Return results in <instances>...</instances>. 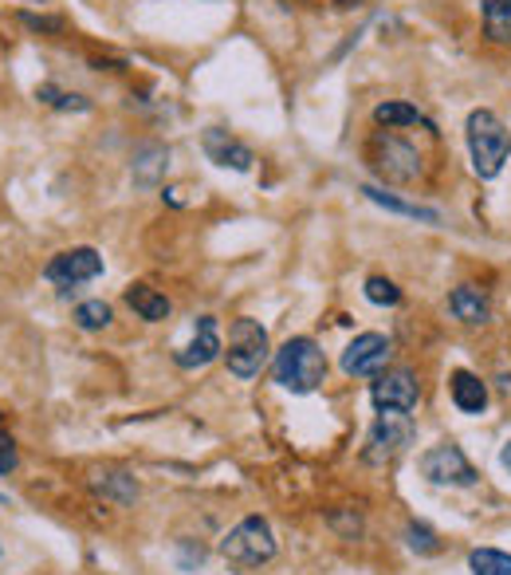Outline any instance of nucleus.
Listing matches in <instances>:
<instances>
[{
	"instance_id": "obj_1",
	"label": "nucleus",
	"mask_w": 511,
	"mask_h": 575,
	"mask_svg": "<svg viewBox=\"0 0 511 575\" xmlns=\"http://www.w3.org/2000/svg\"><path fill=\"white\" fill-rule=\"evenodd\" d=\"M464 138H469L476 178H484V182L500 178L503 162L511 158V131L500 123V114L488 111V107H476L469 114V123H464Z\"/></svg>"
},
{
	"instance_id": "obj_2",
	"label": "nucleus",
	"mask_w": 511,
	"mask_h": 575,
	"mask_svg": "<svg viewBox=\"0 0 511 575\" xmlns=\"http://www.w3.org/2000/svg\"><path fill=\"white\" fill-rule=\"evenodd\" d=\"M272 379L291 394L319 391L323 379H327V355H323V347H319L315 340L296 335V340H287L284 347L276 351V359H272Z\"/></svg>"
},
{
	"instance_id": "obj_3",
	"label": "nucleus",
	"mask_w": 511,
	"mask_h": 575,
	"mask_svg": "<svg viewBox=\"0 0 511 575\" xmlns=\"http://www.w3.org/2000/svg\"><path fill=\"white\" fill-rule=\"evenodd\" d=\"M221 555L228 564L240 567V572H252V567H264L272 555H276V533L264 516H245L233 533L221 540Z\"/></svg>"
},
{
	"instance_id": "obj_4",
	"label": "nucleus",
	"mask_w": 511,
	"mask_h": 575,
	"mask_svg": "<svg viewBox=\"0 0 511 575\" xmlns=\"http://www.w3.org/2000/svg\"><path fill=\"white\" fill-rule=\"evenodd\" d=\"M267 331L260 328V319H233V331H228V370H233L236 379H256L267 363Z\"/></svg>"
},
{
	"instance_id": "obj_5",
	"label": "nucleus",
	"mask_w": 511,
	"mask_h": 575,
	"mask_svg": "<svg viewBox=\"0 0 511 575\" xmlns=\"http://www.w3.org/2000/svg\"><path fill=\"white\" fill-rule=\"evenodd\" d=\"M366 158L374 166V174H382L386 182L409 185L421 178V155L398 134H374L366 146Z\"/></svg>"
},
{
	"instance_id": "obj_6",
	"label": "nucleus",
	"mask_w": 511,
	"mask_h": 575,
	"mask_svg": "<svg viewBox=\"0 0 511 575\" xmlns=\"http://www.w3.org/2000/svg\"><path fill=\"white\" fill-rule=\"evenodd\" d=\"M413 418L409 414H378V421L370 426L366 445H362V462L366 465H389L398 462L401 453L413 445Z\"/></svg>"
},
{
	"instance_id": "obj_7",
	"label": "nucleus",
	"mask_w": 511,
	"mask_h": 575,
	"mask_svg": "<svg viewBox=\"0 0 511 575\" xmlns=\"http://www.w3.org/2000/svg\"><path fill=\"white\" fill-rule=\"evenodd\" d=\"M421 473H425V481L452 485V489H469V485H476V477H481V473L472 469L469 457H464V450L452 442H440V445H433L429 453H421Z\"/></svg>"
},
{
	"instance_id": "obj_8",
	"label": "nucleus",
	"mask_w": 511,
	"mask_h": 575,
	"mask_svg": "<svg viewBox=\"0 0 511 575\" xmlns=\"http://www.w3.org/2000/svg\"><path fill=\"white\" fill-rule=\"evenodd\" d=\"M370 402L378 406V414H413L421 402V387H417V375L406 367L398 370H382L374 387H370Z\"/></svg>"
},
{
	"instance_id": "obj_9",
	"label": "nucleus",
	"mask_w": 511,
	"mask_h": 575,
	"mask_svg": "<svg viewBox=\"0 0 511 575\" xmlns=\"http://www.w3.org/2000/svg\"><path fill=\"white\" fill-rule=\"evenodd\" d=\"M389 355H394V343L378 331H362L354 335L347 351H342V370L354 375V379H378L382 370L389 367Z\"/></svg>"
},
{
	"instance_id": "obj_10",
	"label": "nucleus",
	"mask_w": 511,
	"mask_h": 575,
	"mask_svg": "<svg viewBox=\"0 0 511 575\" xmlns=\"http://www.w3.org/2000/svg\"><path fill=\"white\" fill-rule=\"evenodd\" d=\"M43 277H48L51 284H60L63 292L75 288V284H87V280L102 277L99 248L79 245V248H67V253H55V257L48 260V268H43Z\"/></svg>"
},
{
	"instance_id": "obj_11",
	"label": "nucleus",
	"mask_w": 511,
	"mask_h": 575,
	"mask_svg": "<svg viewBox=\"0 0 511 575\" xmlns=\"http://www.w3.org/2000/svg\"><path fill=\"white\" fill-rule=\"evenodd\" d=\"M221 328H216L213 316H201L194 323V340H189V347H182L174 355V363L182 370H197V367H209V363L221 355Z\"/></svg>"
},
{
	"instance_id": "obj_12",
	"label": "nucleus",
	"mask_w": 511,
	"mask_h": 575,
	"mask_svg": "<svg viewBox=\"0 0 511 575\" xmlns=\"http://www.w3.org/2000/svg\"><path fill=\"white\" fill-rule=\"evenodd\" d=\"M201 146H204V155H209V162L225 166V170H236V174H248L252 162H256L252 150H248L240 138H233L228 131H221V126H209L204 138H201Z\"/></svg>"
},
{
	"instance_id": "obj_13",
	"label": "nucleus",
	"mask_w": 511,
	"mask_h": 575,
	"mask_svg": "<svg viewBox=\"0 0 511 575\" xmlns=\"http://www.w3.org/2000/svg\"><path fill=\"white\" fill-rule=\"evenodd\" d=\"M165 170H170V146L162 143H142L134 150V162H130V178L138 189H153L162 182Z\"/></svg>"
},
{
	"instance_id": "obj_14",
	"label": "nucleus",
	"mask_w": 511,
	"mask_h": 575,
	"mask_svg": "<svg viewBox=\"0 0 511 575\" xmlns=\"http://www.w3.org/2000/svg\"><path fill=\"white\" fill-rule=\"evenodd\" d=\"M449 308H452V316H457L460 323H469V328H481V323H488V319H491V304H488V296H484V292H481V288H476V284H460V288H452Z\"/></svg>"
},
{
	"instance_id": "obj_15",
	"label": "nucleus",
	"mask_w": 511,
	"mask_h": 575,
	"mask_svg": "<svg viewBox=\"0 0 511 575\" xmlns=\"http://www.w3.org/2000/svg\"><path fill=\"white\" fill-rule=\"evenodd\" d=\"M449 391H452V402H457L460 414H484L488 411V387H484L472 370H452Z\"/></svg>"
},
{
	"instance_id": "obj_16",
	"label": "nucleus",
	"mask_w": 511,
	"mask_h": 575,
	"mask_svg": "<svg viewBox=\"0 0 511 575\" xmlns=\"http://www.w3.org/2000/svg\"><path fill=\"white\" fill-rule=\"evenodd\" d=\"M91 489L102 497V501H111V504H134L138 501V481H134L130 473L123 469H99L91 473Z\"/></svg>"
},
{
	"instance_id": "obj_17",
	"label": "nucleus",
	"mask_w": 511,
	"mask_h": 575,
	"mask_svg": "<svg viewBox=\"0 0 511 575\" xmlns=\"http://www.w3.org/2000/svg\"><path fill=\"white\" fill-rule=\"evenodd\" d=\"M126 308L138 311V319H146V323H162V319H170L174 304H170V299H165L158 288L130 284V288H126Z\"/></svg>"
},
{
	"instance_id": "obj_18",
	"label": "nucleus",
	"mask_w": 511,
	"mask_h": 575,
	"mask_svg": "<svg viewBox=\"0 0 511 575\" xmlns=\"http://www.w3.org/2000/svg\"><path fill=\"white\" fill-rule=\"evenodd\" d=\"M362 194L374 201V206L389 209V213H401V217H413V221H425V225H440V213L437 209H425V206H413V201H401L398 194H386L378 185H362Z\"/></svg>"
},
{
	"instance_id": "obj_19",
	"label": "nucleus",
	"mask_w": 511,
	"mask_h": 575,
	"mask_svg": "<svg viewBox=\"0 0 511 575\" xmlns=\"http://www.w3.org/2000/svg\"><path fill=\"white\" fill-rule=\"evenodd\" d=\"M374 123L386 126V131H401V126H429L417 107L401 103V99H386V103L374 107Z\"/></svg>"
},
{
	"instance_id": "obj_20",
	"label": "nucleus",
	"mask_w": 511,
	"mask_h": 575,
	"mask_svg": "<svg viewBox=\"0 0 511 575\" xmlns=\"http://www.w3.org/2000/svg\"><path fill=\"white\" fill-rule=\"evenodd\" d=\"M481 16L491 44H511V0H481Z\"/></svg>"
},
{
	"instance_id": "obj_21",
	"label": "nucleus",
	"mask_w": 511,
	"mask_h": 575,
	"mask_svg": "<svg viewBox=\"0 0 511 575\" xmlns=\"http://www.w3.org/2000/svg\"><path fill=\"white\" fill-rule=\"evenodd\" d=\"M36 99L48 107H55V111H75V114H87L91 111V99L79 91H63L60 83H40L36 87Z\"/></svg>"
},
{
	"instance_id": "obj_22",
	"label": "nucleus",
	"mask_w": 511,
	"mask_h": 575,
	"mask_svg": "<svg viewBox=\"0 0 511 575\" xmlns=\"http://www.w3.org/2000/svg\"><path fill=\"white\" fill-rule=\"evenodd\" d=\"M469 567L472 575H511V555L500 548H476L469 552Z\"/></svg>"
},
{
	"instance_id": "obj_23",
	"label": "nucleus",
	"mask_w": 511,
	"mask_h": 575,
	"mask_svg": "<svg viewBox=\"0 0 511 575\" xmlns=\"http://www.w3.org/2000/svg\"><path fill=\"white\" fill-rule=\"evenodd\" d=\"M107 323H111V304H102V299H83L79 308H75V328L99 331Z\"/></svg>"
},
{
	"instance_id": "obj_24",
	"label": "nucleus",
	"mask_w": 511,
	"mask_h": 575,
	"mask_svg": "<svg viewBox=\"0 0 511 575\" xmlns=\"http://www.w3.org/2000/svg\"><path fill=\"white\" fill-rule=\"evenodd\" d=\"M362 292H366V299L370 304H378V308H394V304H401V288L386 277H370Z\"/></svg>"
},
{
	"instance_id": "obj_25",
	"label": "nucleus",
	"mask_w": 511,
	"mask_h": 575,
	"mask_svg": "<svg viewBox=\"0 0 511 575\" xmlns=\"http://www.w3.org/2000/svg\"><path fill=\"white\" fill-rule=\"evenodd\" d=\"M406 540H409V548H413V552H421V555H437L440 552L437 533H433L429 524H421V521H409Z\"/></svg>"
},
{
	"instance_id": "obj_26",
	"label": "nucleus",
	"mask_w": 511,
	"mask_h": 575,
	"mask_svg": "<svg viewBox=\"0 0 511 575\" xmlns=\"http://www.w3.org/2000/svg\"><path fill=\"white\" fill-rule=\"evenodd\" d=\"M21 465V453H16V442L9 433H0V477H9L12 469Z\"/></svg>"
},
{
	"instance_id": "obj_27",
	"label": "nucleus",
	"mask_w": 511,
	"mask_h": 575,
	"mask_svg": "<svg viewBox=\"0 0 511 575\" xmlns=\"http://www.w3.org/2000/svg\"><path fill=\"white\" fill-rule=\"evenodd\" d=\"M21 24L32 32H63L60 16H36V12H21Z\"/></svg>"
},
{
	"instance_id": "obj_28",
	"label": "nucleus",
	"mask_w": 511,
	"mask_h": 575,
	"mask_svg": "<svg viewBox=\"0 0 511 575\" xmlns=\"http://www.w3.org/2000/svg\"><path fill=\"white\" fill-rule=\"evenodd\" d=\"M500 462H503V469H508V473H511V442H508V445H503V453H500Z\"/></svg>"
},
{
	"instance_id": "obj_29",
	"label": "nucleus",
	"mask_w": 511,
	"mask_h": 575,
	"mask_svg": "<svg viewBox=\"0 0 511 575\" xmlns=\"http://www.w3.org/2000/svg\"><path fill=\"white\" fill-rule=\"evenodd\" d=\"M358 0H335V9H354Z\"/></svg>"
}]
</instances>
